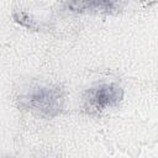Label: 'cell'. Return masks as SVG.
<instances>
[{
	"label": "cell",
	"mask_w": 158,
	"mask_h": 158,
	"mask_svg": "<svg viewBox=\"0 0 158 158\" xmlns=\"http://www.w3.org/2000/svg\"><path fill=\"white\" fill-rule=\"evenodd\" d=\"M117 4L114 1H74L69 2L68 7L73 11H110L116 10Z\"/></svg>",
	"instance_id": "cell-3"
},
{
	"label": "cell",
	"mask_w": 158,
	"mask_h": 158,
	"mask_svg": "<svg viewBox=\"0 0 158 158\" xmlns=\"http://www.w3.org/2000/svg\"><path fill=\"white\" fill-rule=\"evenodd\" d=\"M122 99V90L115 84H100L95 88L89 89L86 102L89 107L101 111L106 107L115 106Z\"/></svg>",
	"instance_id": "cell-2"
},
{
	"label": "cell",
	"mask_w": 158,
	"mask_h": 158,
	"mask_svg": "<svg viewBox=\"0 0 158 158\" xmlns=\"http://www.w3.org/2000/svg\"><path fill=\"white\" fill-rule=\"evenodd\" d=\"M63 96L58 88L36 86L32 88L23 98L22 105L37 111L40 115L53 117L59 114L62 109Z\"/></svg>",
	"instance_id": "cell-1"
}]
</instances>
